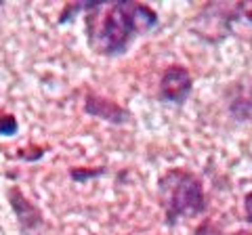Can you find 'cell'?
<instances>
[{
  "label": "cell",
  "mask_w": 252,
  "mask_h": 235,
  "mask_svg": "<svg viewBox=\"0 0 252 235\" xmlns=\"http://www.w3.org/2000/svg\"><path fill=\"white\" fill-rule=\"evenodd\" d=\"M158 26V15L139 2H89L86 34L89 46L99 55H120L137 34Z\"/></svg>",
  "instance_id": "cell-1"
},
{
  "label": "cell",
  "mask_w": 252,
  "mask_h": 235,
  "mask_svg": "<svg viewBox=\"0 0 252 235\" xmlns=\"http://www.w3.org/2000/svg\"><path fill=\"white\" fill-rule=\"evenodd\" d=\"M244 210H246V221L252 223V191L246 193V198H244Z\"/></svg>",
  "instance_id": "cell-9"
},
{
  "label": "cell",
  "mask_w": 252,
  "mask_h": 235,
  "mask_svg": "<svg viewBox=\"0 0 252 235\" xmlns=\"http://www.w3.org/2000/svg\"><path fill=\"white\" fill-rule=\"evenodd\" d=\"M158 189L168 225H175L183 216H198L206 210L202 181L185 168H170L164 172L158 181Z\"/></svg>",
  "instance_id": "cell-2"
},
{
  "label": "cell",
  "mask_w": 252,
  "mask_h": 235,
  "mask_svg": "<svg viewBox=\"0 0 252 235\" xmlns=\"http://www.w3.org/2000/svg\"><path fill=\"white\" fill-rule=\"evenodd\" d=\"M223 29L225 36H238L252 40V0L223 2Z\"/></svg>",
  "instance_id": "cell-4"
},
{
  "label": "cell",
  "mask_w": 252,
  "mask_h": 235,
  "mask_svg": "<svg viewBox=\"0 0 252 235\" xmlns=\"http://www.w3.org/2000/svg\"><path fill=\"white\" fill-rule=\"evenodd\" d=\"M11 204H13L15 212H17V216H19L23 229H32V227L42 223V216H40V212H38V208L32 206V204L23 198L17 189L11 191Z\"/></svg>",
  "instance_id": "cell-6"
},
{
  "label": "cell",
  "mask_w": 252,
  "mask_h": 235,
  "mask_svg": "<svg viewBox=\"0 0 252 235\" xmlns=\"http://www.w3.org/2000/svg\"><path fill=\"white\" fill-rule=\"evenodd\" d=\"M17 128H19V124L11 114H0V135L13 137L17 132Z\"/></svg>",
  "instance_id": "cell-7"
},
{
  "label": "cell",
  "mask_w": 252,
  "mask_h": 235,
  "mask_svg": "<svg viewBox=\"0 0 252 235\" xmlns=\"http://www.w3.org/2000/svg\"><path fill=\"white\" fill-rule=\"evenodd\" d=\"M195 235H220V231L217 229L215 225H212L210 221H206L204 225L198 227V231H195Z\"/></svg>",
  "instance_id": "cell-8"
},
{
  "label": "cell",
  "mask_w": 252,
  "mask_h": 235,
  "mask_svg": "<svg viewBox=\"0 0 252 235\" xmlns=\"http://www.w3.org/2000/svg\"><path fill=\"white\" fill-rule=\"evenodd\" d=\"M191 88H193L191 74L183 65H170L162 74L158 97L162 101H168V103H183L191 95Z\"/></svg>",
  "instance_id": "cell-3"
},
{
  "label": "cell",
  "mask_w": 252,
  "mask_h": 235,
  "mask_svg": "<svg viewBox=\"0 0 252 235\" xmlns=\"http://www.w3.org/2000/svg\"><path fill=\"white\" fill-rule=\"evenodd\" d=\"M84 112L94 116V118H101V120H105V122H112V124H124L130 118V114L126 112L124 107L118 105L116 101L103 99L99 95H89L86 97Z\"/></svg>",
  "instance_id": "cell-5"
},
{
  "label": "cell",
  "mask_w": 252,
  "mask_h": 235,
  "mask_svg": "<svg viewBox=\"0 0 252 235\" xmlns=\"http://www.w3.org/2000/svg\"><path fill=\"white\" fill-rule=\"evenodd\" d=\"M235 235H250L248 231H240V233H235Z\"/></svg>",
  "instance_id": "cell-10"
}]
</instances>
